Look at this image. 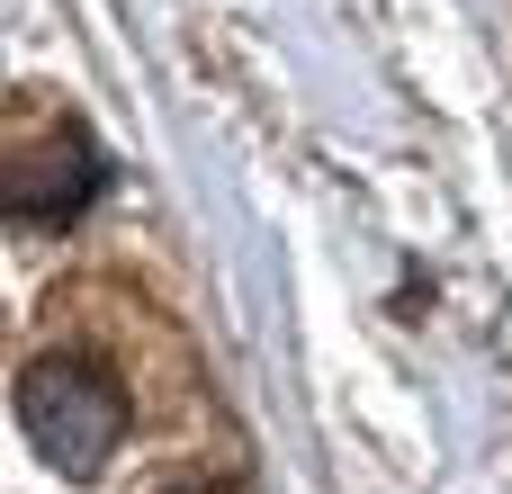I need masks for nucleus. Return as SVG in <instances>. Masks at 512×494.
Returning a JSON list of instances; mask_svg holds the SVG:
<instances>
[{
    "instance_id": "obj_1",
    "label": "nucleus",
    "mask_w": 512,
    "mask_h": 494,
    "mask_svg": "<svg viewBox=\"0 0 512 494\" xmlns=\"http://www.w3.org/2000/svg\"><path fill=\"white\" fill-rule=\"evenodd\" d=\"M18 432H27V450H36L45 468L99 477V468L117 459V441H126V396H117L90 360L45 351V360L18 369Z\"/></svg>"
},
{
    "instance_id": "obj_2",
    "label": "nucleus",
    "mask_w": 512,
    "mask_h": 494,
    "mask_svg": "<svg viewBox=\"0 0 512 494\" xmlns=\"http://www.w3.org/2000/svg\"><path fill=\"white\" fill-rule=\"evenodd\" d=\"M99 180H108V162L90 153V135H81L72 117H54L45 135H27V144L9 153V207H18L27 225L81 216V207L99 198Z\"/></svg>"
}]
</instances>
